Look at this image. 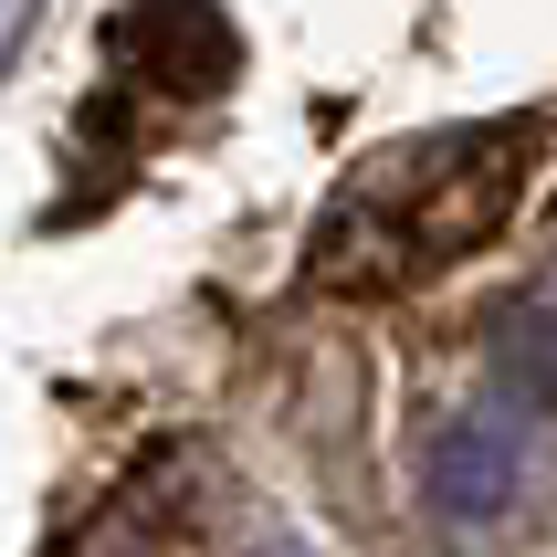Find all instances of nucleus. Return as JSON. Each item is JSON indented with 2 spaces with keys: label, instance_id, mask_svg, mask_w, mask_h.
Listing matches in <instances>:
<instances>
[{
  "label": "nucleus",
  "instance_id": "obj_2",
  "mask_svg": "<svg viewBox=\"0 0 557 557\" xmlns=\"http://www.w3.org/2000/svg\"><path fill=\"white\" fill-rule=\"evenodd\" d=\"M116 42L158 74V95H211V85H232V53H243L211 0H137V11L116 22Z\"/></svg>",
  "mask_w": 557,
  "mask_h": 557
},
{
  "label": "nucleus",
  "instance_id": "obj_1",
  "mask_svg": "<svg viewBox=\"0 0 557 557\" xmlns=\"http://www.w3.org/2000/svg\"><path fill=\"white\" fill-rule=\"evenodd\" d=\"M527 158H536V126H495V137H453V148H432L421 169H410V211L389 221L379 284L473 252L505 221V200H516V180H527Z\"/></svg>",
  "mask_w": 557,
  "mask_h": 557
}]
</instances>
